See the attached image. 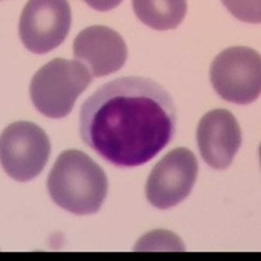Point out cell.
I'll use <instances>...</instances> for the list:
<instances>
[{"label": "cell", "instance_id": "3957f363", "mask_svg": "<svg viewBox=\"0 0 261 261\" xmlns=\"http://www.w3.org/2000/svg\"><path fill=\"white\" fill-rule=\"evenodd\" d=\"M92 77L81 62L54 59L32 79L30 98L41 114L62 119L71 113L79 95L92 83Z\"/></svg>", "mask_w": 261, "mask_h": 261}, {"label": "cell", "instance_id": "6da1fadb", "mask_svg": "<svg viewBox=\"0 0 261 261\" xmlns=\"http://www.w3.org/2000/svg\"><path fill=\"white\" fill-rule=\"evenodd\" d=\"M172 97L150 79L122 77L102 85L83 103L80 135L118 167L149 162L175 136Z\"/></svg>", "mask_w": 261, "mask_h": 261}, {"label": "cell", "instance_id": "8fae6325", "mask_svg": "<svg viewBox=\"0 0 261 261\" xmlns=\"http://www.w3.org/2000/svg\"><path fill=\"white\" fill-rule=\"evenodd\" d=\"M135 251H184V243L180 238L169 230H153L140 238Z\"/></svg>", "mask_w": 261, "mask_h": 261}, {"label": "cell", "instance_id": "9c48e42d", "mask_svg": "<svg viewBox=\"0 0 261 261\" xmlns=\"http://www.w3.org/2000/svg\"><path fill=\"white\" fill-rule=\"evenodd\" d=\"M196 139L205 162L216 170H225L241 148L242 129L230 111L217 109L202 116Z\"/></svg>", "mask_w": 261, "mask_h": 261}, {"label": "cell", "instance_id": "52a82bcc", "mask_svg": "<svg viewBox=\"0 0 261 261\" xmlns=\"http://www.w3.org/2000/svg\"><path fill=\"white\" fill-rule=\"evenodd\" d=\"M71 27V7L64 0H32L22 9L18 34L25 47L46 54L62 45Z\"/></svg>", "mask_w": 261, "mask_h": 261}, {"label": "cell", "instance_id": "30bf717a", "mask_svg": "<svg viewBox=\"0 0 261 261\" xmlns=\"http://www.w3.org/2000/svg\"><path fill=\"white\" fill-rule=\"evenodd\" d=\"M132 6L137 18L155 30L175 29L187 12V3L183 0H135Z\"/></svg>", "mask_w": 261, "mask_h": 261}, {"label": "cell", "instance_id": "8992f818", "mask_svg": "<svg viewBox=\"0 0 261 261\" xmlns=\"http://www.w3.org/2000/svg\"><path fill=\"white\" fill-rule=\"evenodd\" d=\"M199 171L193 151L176 148L153 167L145 184L146 199L158 209H169L191 193Z\"/></svg>", "mask_w": 261, "mask_h": 261}, {"label": "cell", "instance_id": "277c9868", "mask_svg": "<svg viewBox=\"0 0 261 261\" xmlns=\"http://www.w3.org/2000/svg\"><path fill=\"white\" fill-rule=\"evenodd\" d=\"M211 81L220 97L232 103L248 105L261 93V60L249 47H228L214 58Z\"/></svg>", "mask_w": 261, "mask_h": 261}, {"label": "cell", "instance_id": "ba28073f", "mask_svg": "<svg viewBox=\"0 0 261 261\" xmlns=\"http://www.w3.org/2000/svg\"><path fill=\"white\" fill-rule=\"evenodd\" d=\"M124 39L109 27L94 25L81 30L73 41V57L89 69L93 77L119 71L127 60Z\"/></svg>", "mask_w": 261, "mask_h": 261}, {"label": "cell", "instance_id": "7a4b0ae2", "mask_svg": "<svg viewBox=\"0 0 261 261\" xmlns=\"http://www.w3.org/2000/svg\"><path fill=\"white\" fill-rule=\"evenodd\" d=\"M107 176L97 162L80 150H65L48 174L47 190L58 206L77 216L94 214L107 196Z\"/></svg>", "mask_w": 261, "mask_h": 261}, {"label": "cell", "instance_id": "5b68a950", "mask_svg": "<svg viewBox=\"0 0 261 261\" xmlns=\"http://www.w3.org/2000/svg\"><path fill=\"white\" fill-rule=\"evenodd\" d=\"M50 155V140L41 127L30 122L9 124L0 137V161L4 171L17 181L39 175Z\"/></svg>", "mask_w": 261, "mask_h": 261}]
</instances>
